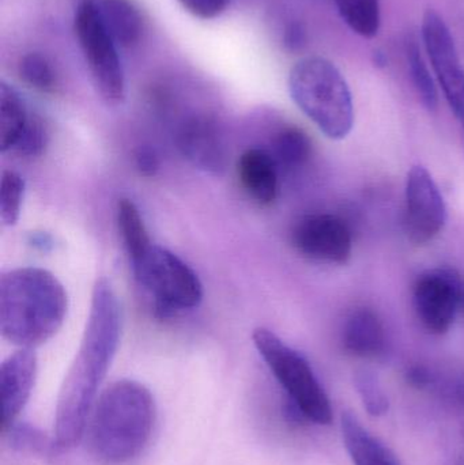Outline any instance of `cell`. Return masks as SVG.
<instances>
[{
    "label": "cell",
    "mask_w": 464,
    "mask_h": 465,
    "mask_svg": "<svg viewBox=\"0 0 464 465\" xmlns=\"http://www.w3.org/2000/svg\"><path fill=\"white\" fill-rule=\"evenodd\" d=\"M120 333L122 311L116 292L108 279H98L81 346L57 398L54 439L60 450L75 447L84 437L98 391L116 355Z\"/></svg>",
    "instance_id": "obj_1"
},
{
    "label": "cell",
    "mask_w": 464,
    "mask_h": 465,
    "mask_svg": "<svg viewBox=\"0 0 464 465\" xmlns=\"http://www.w3.org/2000/svg\"><path fill=\"white\" fill-rule=\"evenodd\" d=\"M68 298L59 279L38 267L0 276V333L21 349H35L54 338L67 316Z\"/></svg>",
    "instance_id": "obj_2"
},
{
    "label": "cell",
    "mask_w": 464,
    "mask_h": 465,
    "mask_svg": "<svg viewBox=\"0 0 464 465\" xmlns=\"http://www.w3.org/2000/svg\"><path fill=\"white\" fill-rule=\"evenodd\" d=\"M155 423V401L141 382L120 380L95 401L89 422L90 447L111 464H124L143 452Z\"/></svg>",
    "instance_id": "obj_3"
},
{
    "label": "cell",
    "mask_w": 464,
    "mask_h": 465,
    "mask_svg": "<svg viewBox=\"0 0 464 465\" xmlns=\"http://www.w3.org/2000/svg\"><path fill=\"white\" fill-rule=\"evenodd\" d=\"M289 93L302 114L332 141H342L354 125L350 87L340 68L321 56L300 60L289 74Z\"/></svg>",
    "instance_id": "obj_4"
},
{
    "label": "cell",
    "mask_w": 464,
    "mask_h": 465,
    "mask_svg": "<svg viewBox=\"0 0 464 465\" xmlns=\"http://www.w3.org/2000/svg\"><path fill=\"white\" fill-rule=\"evenodd\" d=\"M253 344L289 396L286 407L291 420H307L316 425H330L332 409L329 396L316 379L304 355L286 344L267 328L252 333Z\"/></svg>",
    "instance_id": "obj_5"
},
{
    "label": "cell",
    "mask_w": 464,
    "mask_h": 465,
    "mask_svg": "<svg viewBox=\"0 0 464 465\" xmlns=\"http://www.w3.org/2000/svg\"><path fill=\"white\" fill-rule=\"evenodd\" d=\"M133 270L139 284L154 298L161 316L198 308L203 300L195 271L163 246L153 245Z\"/></svg>",
    "instance_id": "obj_6"
},
{
    "label": "cell",
    "mask_w": 464,
    "mask_h": 465,
    "mask_svg": "<svg viewBox=\"0 0 464 465\" xmlns=\"http://www.w3.org/2000/svg\"><path fill=\"white\" fill-rule=\"evenodd\" d=\"M74 29L98 93L108 103H122L125 97V79L117 44L106 29L94 0L79 3Z\"/></svg>",
    "instance_id": "obj_7"
},
{
    "label": "cell",
    "mask_w": 464,
    "mask_h": 465,
    "mask_svg": "<svg viewBox=\"0 0 464 465\" xmlns=\"http://www.w3.org/2000/svg\"><path fill=\"white\" fill-rule=\"evenodd\" d=\"M421 35L430 65L464 135V67L451 30L440 14L427 10Z\"/></svg>",
    "instance_id": "obj_8"
},
{
    "label": "cell",
    "mask_w": 464,
    "mask_h": 465,
    "mask_svg": "<svg viewBox=\"0 0 464 465\" xmlns=\"http://www.w3.org/2000/svg\"><path fill=\"white\" fill-rule=\"evenodd\" d=\"M447 223V206L439 185L424 166H413L405 187V231L414 245L435 240Z\"/></svg>",
    "instance_id": "obj_9"
},
{
    "label": "cell",
    "mask_w": 464,
    "mask_h": 465,
    "mask_svg": "<svg viewBox=\"0 0 464 465\" xmlns=\"http://www.w3.org/2000/svg\"><path fill=\"white\" fill-rule=\"evenodd\" d=\"M459 276L457 271L436 268L421 273L414 283V311L432 335H444L454 325L459 312Z\"/></svg>",
    "instance_id": "obj_10"
},
{
    "label": "cell",
    "mask_w": 464,
    "mask_h": 465,
    "mask_svg": "<svg viewBox=\"0 0 464 465\" xmlns=\"http://www.w3.org/2000/svg\"><path fill=\"white\" fill-rule=\"evenodd\" d=\"M291 243L302 256L327 264H345L353 251L348 223L334 214L316 213L300 218L291 232Z\"/></svg>",
    "instance_id": "obj_11"
},
{
    "label": "cell",
    "mask_w": 464,
    "mask_h": 465,
    "mask_svg": "<svg viewBox=\"0 0 464 465\" xmlns=\"http://www.w3.org/2000/svg\"><path fill=\"white\" fill-rule=\"evenodd\" d=\"M177 149L195 168L220 176L228 168V149L217 123L206 116H193L180 124Z\"/></svg>",
    "instance_id": "obj_12"
},
{
    "label": "cell",
    "mask_w": 464,
    "mask_h": 465,
    "mask_svg": "<svg viewBox=\"0 0 464 465\" xmlns=\"http://www.w3.org/2000/svg\"><path fill=\"white\" fill-rule=\"evenodd\" d=\"M37 379V355L21 349L5 358L0 366L3 430L10 428L29 401Z\"/></svg>",
    "instance_id": "obj_13"
},
{
    "label": "cell",
    "mask_w": 464,
    "mask_h": 465,
    "mask_svg": "<svg viewBox=\"0 0 464 465\" xmlns=\"http://www.w3.org/2000/svg\"><path fill=\"white\" fill-rule=\"evenodd\" d=\"M237 173L245 193L262 206L277 201L280 191V166L271 153L248 149L237 161Z\"/></svg>",
    "instance_id": "obj_14"
},
{
    "label": "cell",
    "mask_w": 464,
    "mask_h": 465,
    "mask_svg": "<svg viewBox=\"0 0 464 465\" xmlns=\"http://www.w3.org/2000/svg\"><path fill=\"white\" fill-rule=\"evenodd\" d=\"M343 349L356 357L370 358L383 352L386 331L372 309L360 308L351 312L342 331Z\"/></svg>",
    "instance_id": "obj_15"
},
{
    "label": "cell",
    "mask_w": 464,
    "mask_h": 465,
    "mask_svg": "<svg viewBox=\"0 0 464 465\" xmlns=\"http://www.w3.org/2000/svg\"><path fill=\"white\" fill-rule=\"evenodd\" d=\"M341 428L346 450L354 465H400L389 448L375 439L350 411L343 412Z\"/></svg>",
    "instance_id": "obj_16"
},
{
    "label": "cell",
    "mask_w": 464,
    "mask_h": 465,
    "mask_svg": "<svg viewBox=\"0 0 464 465\" xmlns=\"http://www.w3.org/2000/svg\"><path fill=\"white\" fill-rule=\"evenodd\" d=\"M106 29L117 45L133 48L144 33L143 18L130 0H101L97 3Z\"/></svg>",
    "instance_id": "obj_17"
},
{
    "label": "cell",
    "mask_w": 464,
    "mask_h": 465,
    "mask_svg": "<svg viewBox=\"0 0 464 465\" xmlns=\"http://www.w3.org/2000/svg\"><path fill=\"white\" fill-rule=\"evenodd\" d=\"M33 114L27 109L24 98L8 84L0 86V150L13 153L22 134L32 120Z\"/></svg>",
    "instance_id": "obj_18"
},
{
    "label": "cell",
    "mask_w": 464,
    "mask_h": 465,
    "mask_svg": "<svg viewBox=\"0 0 464 465\" xmlns=\"http://www.w3.org/2000/svg\"><path fill=\"white\" fill-rule=\"evenodd\" d=\"M117 225L131 265L138 264L153 243L138 207L130 199H120L117 203Z\"/></svg>",
    "instance_id": "obj_19"
},
{
    "label": "cell",
    "mask_w": 464,
    "mask_h": 465,
    "mask_svg": "<svg viewBox=\"0 0 464 465\" xmlns=\"http://www.w3.org/2000/svg\"><path fill=\"white\" fill-rule=\"evenodd\" d=\"M272 157L280 169L294 171L302 168L312 155V142L310 136L297 127H285L275 134L272 139Z\"/></svg>",
    "instance_id": "obj_20"
},
{
    "label": "cell",
    "mask_w": 464,
    "mask_h": 465,
    "mask_svg": "<svg viewBox=\"0 0 464 465\" xmlns=\"http://www.w3.org/2000/svg\"><path fill=\"white\" fill-rule=\"evenodd\" d=\"M341 18L356 35L364 38L378 35L381 25L380 0H334Z\"/></svg>",
    "instance_id": "obj_21"
},
{
    "label": "cell",
    "mask_w": 464,
    "mask_h": 465,
    "mask_svg": "<svg viewBox=\"0 0 464 465\" xmlns=\"http://www.w3.org/2000/svg\"><path fill=\"white\" fill-rule=\"evenodd\" d=\"M406 59H408L409 71L411 81L421 98L422 105L429 112L436 111L439 104L438 89L435 79L430 75L427 62L422 56L421 46L416 35H408L405 41Z\"/></svg>",
    "instance_id": "obj_22"
},
{
    "label": "cell",
    "mask_w": 464,
    "mask_h": 465,
    "mask_svg": "<svg viewBox=\"0 0 464 465\" xmlns=\"http://www.w3.org/2000/svg\"><path fill=\"white\" fill-rule=\"evenodd\" d=\"M11 448L19 452L37 453V455H52L60 452L54 439H49L45 433L35 426L25 422H14L5 429Z\"/></svg>",
    "instance_id": "obj_23"
},
{
    "label": "cell",
    "mask_w": 464,
    "mask_h": 465,
    "mask_svg": "<svg viewBox=\"0 0 464 465\" xmlns=\"http://www.w3.org/2000/svg\"><path fill=\"white\" fill-rule=\"evenodd\" d=\"M25 180L21 174L14 171H3L0 183V221L3 226L16 225L21 217L22 203H24Z\"/></svg>",
    "instance_id": "obj_24"
},
{
    "label": "cell",
    "mask_w": 464,
    "mask_h": 465,
    "mask_svg": "<svg viewBox=\"0 0 464 465\" xmlns=\"http://www.w3.org/2000/svg\"><path fill=\"white\" fill-rule=\"evenodd\" d=\"M19 76L25 84L41 93L56 89V75L51 63L44 54L30 52L19 62Z\"/></svg>",
    "instance_id": "obj_25"
},
{
    "label": "cell",
    "mask_w": 464,
    "mask_h": 465,
    "mask_svg": "<svg viewBox=\"0 0 464 465\" xmlns=\"http://www.w3.org/2000/svg\"><path fill=\"white\" fill-rule=\"evenodd\" d=\"M354 385H356L357 392L367 409L368 414L372 417H381L389 411V398L384 393L378 377L370 371H357L354 374Z\"/></svg>",
    "instance_id": "obj_26"
},
{
    "label": "cell",
    "mask_w": 464,
    "mask_h": 465,
    "mask_svg": "<svg viewBox=\"0 0 464 465\" xmlns=\"http://www.w3.org/2000/svg\"><path fill=\"white\" fill-rule=\"evenodd\" d=\"M48 144V134L45 125L41 122L40 117L33 114L29 125L19 138L18 143L14 147V154L22 158H35L43 154Z\"/></svg>",
    "instance_id": "obj_27"
},
{
    "label": "cell",
    "mask_w": 464,
    "mask_h": 465,
    "mask_svg": "<svg viewBox=\"0 0 464 465\" xmlns=\"http://www.w3.org/2000/svg\"><path fill=\"white\" fill-rule=\"evenodd\" d=\"M185 10L202 19H212L225 11L231 0H179Z\"/></svg>",
    "instance_id": "obj_28"
},
{
    "label": "cell",
    "mask_w": 464,
    "mask_h": 465,
    "mask_svg": "<svg viewBox=\"0 0 464 465\" xmlns=\"http://www.w3.org/2000/svg\"><path fill=\"white\" fill-rule=\"evenodd\" d=\"M135 166L144 177H154L160 171V158L150 147H141L135 154Z\"/></svg>",
    "instance_id": "obj_29"
},
{
    "label": "cell",
    "mask_w": 464,
    "mask_h": 465,
    "mask_svg": "<svg viewBox=\"0 0 464 465\" xmlns=\"http://www.w3.org/2000/svg\"><path fill=\"white\" fill-rule=\"evenodd\" d=\"M283 44L286 49L291 52H299L304 48L307 44V29L300 22H291L285 30L283 35Z\"/></svg>",
    "instance_id": "obj_30"
},
{
    "label": "cell",
    "mask_w": 464,
    "mask_h": 465,
    "mask_svg": "<svg viewBox=\"0 0 464 465\" xmlns=\"http://www.w3.org/2000/svg\"><path fill=\"white\" fill-rule=\"evenodd\" d=\"M27 243L40 252H49L54 248V238L45 232H32L27 237Z\"/></svg>",
    "instance_id": "obj_31"
},
{
    "label": "cell",
    "mask_w": 464,
    "mask_h": 465,
    "mask_svg": "<svg viewBox=\"0 0 464 465\" xmlns=\"http://www.w3.org/2000/svg\"><path fill=\"white\" fill-rule=\"evenodd\" d=\"M408 381L413 387L425 388L430 382L429 371L422 366H413V368L409 369Z\"/></svg>",
    "instance_id": "obj_32"
},
{
    "label": "cell",
    "mask_w": 464,
    "mask_h": 465,
    "mask_svg": "<svg viewBox=\"0 0 464 465\" xmlns=\"http://www.w3.org/2000/svg\"><path fill=\"white\" fill-rule=\"evenodd\" d=\"M373 63H375V65H378V67H386V54H384L381 51H376L375 54H373Z\"/></svg>",
    "instance_id": "obj_33"
},
{
    "label": "cell",
    "mask_w": 464,
    "mask_h": 465,
    "mask_svg": "<svg viewBox=\"0 0 464 465\" xmlns=\"http://www.w3.org/2000/svg\"><path fill=\"white\" fill-rule=\"evenodd\" d=\"M458 289H459V311L464 312V278L462 275L459 276Z\"/></svg>",
    "instance_id": "obj_34"
},
{
    "label": "cell",
    "mask_w": 464,
    "mask_h": 465,
    "mask_svg": "<svg viewBox=\"0 0 464 465\" xmlns=\"http://www.w3.org/2000/svg\"><path fill=\"white\" fill-rule=\"evenodd\" d=\"M462 399H463V403H464V387H463V391H462Z\"/></svg>",
    "instance_id": "obj_35"
}]
</instances>
